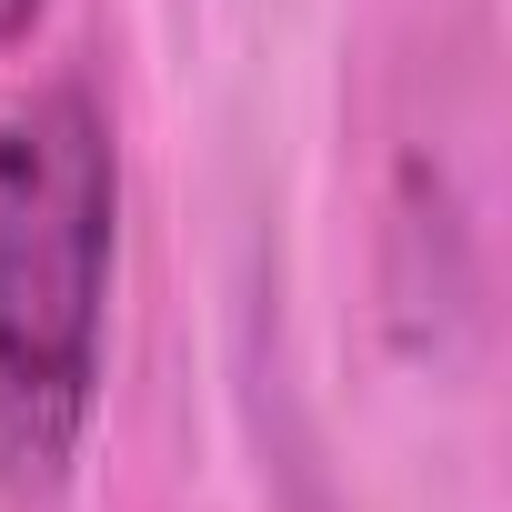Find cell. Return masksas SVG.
Here are the masks:
<instances>
[{"mask_svg":"<svg viewBox=\"0 0 512 512\" xmlns=\"http://www.w3.org/2000/svg\"><path fill=\"white\" fill-rule=\"evenodd\" d=\"M121 272V141L91 81L0 101V492L51 502L91 442Z\"/></svg>","mask_w":512,"mask_h":512,"instance_id":"6da1fadb","label":"cell"},{"mask_svg":"<svg viewBox=\"0 0 512 512\" xmlns=\"http://www.w3.org/2000/svg\"><path fill=\"white\" fill-rule=\"evenodd\" d=\"M41 11H51V0H0V51H21L41 31Z\"/></svg>","mask_w":512,"mask_h":512,"instance_id":"7a4b0ae2","label":"cell"}]
</instances>
